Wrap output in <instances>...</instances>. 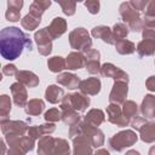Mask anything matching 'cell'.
<instances>
[{
	"label": "cell",
	"instance_id": "obj_2",
	"mask_svg": "<svg viewBox=\"0 0 155 155\" xmlns=\"http://www.w3.org/2000/svg\"><path fill=\"white\" fill-rule=\"evenodd\" d=\"M69 44L70 47L76 50L78 52L86 53L87 51L92 50V39L90 38L88 31L85 28H75L69 33Z\"/></svg>",
	"mask_w": 155,
	"mask_h": 155
},
{
	"label": "cell",
	"instance_id": "obj_14",
	"mask_svg": "<svg viewBox=\"0 0 155 155\" xmlns=\"http://www.w3.org/2000/svg\"><path fill=\"white\" fill-rule=\"evenodd\" d=\"M102 87L101 80L98 78H87L85 80H81L79 85V90L81 93L86 96H96L99 93Z\"/></svg>",
	"mask_w": 155,
	"mask_h": 155
},
{
	"label": "cell",
	"instance_id": "obj_20",
	"mask_svg": "<svg viewBox=\"0 0 155 155\" xmlns=\"http://www.w3.org/2000/svg\"><path fill=\"white\" fill-rule=\"evenodd\" d=\"M23 7L22 0H8L5 17L10 22H18L21 19V8Z\"/></svg>",
	"mask_w": 155,
	"mask_h": 155
},
{
	"label": "cell",
	"instance_id": "obj_11",
	"mask_svg": "<svg viewBox=\"0 0 155 155\" xmlns=\"http://www.w3.org/2000/svg\"><path fill=\"white\" fill-rule=\"evenodd\" d=\"M85 56V68L90 74H99L102 65L99 63L101 59V53L97 50H90L86 53H84Z\"/></svg>",
	"mask_w": 155,
	"mask_h": 155
},
{
	"label": "cell",
	"instance_id": "obj_51",
	"mask_svg": "<svg viewBox=\"0 0 155 155\" xmlns=\"http://www.w3.org/2000/svg\"><path fill=\"white\" fill-rule=\"evenodd\" d=\"M1 155H5V151H6V147H5V139L1 140Z\"/></svg>",
	"mask_w": 155,
	"mask_h": 155
},
{
	"label": "cell",
	"instance_id": "obj_40",
	"mask_svg": "<svg viewBox=\"0 0 155 155\" xmlns=\"http://www.w3.org/2000/svg\"><path fill=\"white\" fill-rule=\"evenodd\" d=\"M59 6L62 7V11L67 16H73L76 11V2L74 1H59Z\"/></svg>",
	"mask_w": 155,
	"mask_h": 155
},
{
	"label": "cell",
	"instance_id": "obj_12",
	"mask_svg": "<svg viewBox=\"0 0 155 155\" xmlns=\"http://www.w3.org/2000/svg\"><path fill=\"white\" fill-rule=\"evenodd\" d=\"M73 155H93L92 144L86 136L73 138Z\"/></svg>",
	"mask_w": 155,
	"mask_h": 155
},
{
	"label": "cell",
	"instance_id": "obj_50",
	"mask_svg": "<svg viewBox=\"0 0 155 155\" xmlns=\"http://www.w3.org/2000/svg\"><path fill=\"white\" fill-rule=\"evenodd\" d=\"M93 155H110V153H109L107 149L101 148V149H98L96 153H93Z\"/></svg>",
	"mask_w": 155,
	"mask_h": 155
},
{
	"label": "cell",
	"instance_id": "obj_45",
	"mask_svg": "<svg viewBox=\"0 0 155 155\" xmlns=\"http://www.w3.org/2000/svg\"><path fill=\"white\" fill-rule=\"evenodd\" d=\"M131 2V5L137 10V11H144L145 10V7L148 6V2L149 1H147V0H131L130 1Z\"/></svg>",
	"mask_w": 155,
	"mask_h": 155
},
{
	"label": "cell",
	"instance_id": "obj_17",
	"mask_svg": "<svg viewBox=\"0 0 155 155\" xmlns=\"http://www.w3.org/2000/svg\"><path fill=\"white\" fill-rule=\"evenodd\" d=\"M56 153V138L51 136H44L38 142V155H54Z\"/></svg>",
	"mask_w": 155,
	"mask_h": 155
},
{
	"label": "cell",
	"instance_id": "obj_18",
	"mask_svg": "<svg viewBox=\"0 0 155 155\" xmlns=\"http://www.w3.org/2000/svg\"><path fill=\"white\" fill-rule=\"evenodd\" d=\"M119 12H120V16H121L122 21H124L125 23H128V24H130L131 22H133V21L140 18L139 11H137V10L131 5L130 1L122 2V4L120 5V7H119Z\"/></svg>",
	"mask_w": 155,
	"mask_h": 155
},
{
	"label": "cell",
	"instance_id": "obj_39",
	"mask_svg": "<svg viewBox=\"0 0 155 155\" xmlns=\"http://www.w3.org/2000/svg\"><path fill=\"white\" fill-rule=\"evenodd\" d=\"M44 119H45L47 122H53V124H54V122L62 120V114H61V111H59L58 109L51 108V109H48V110L44 114Z\"/></svg>",
	"mask_w": 155,
	"mask_h": 155
},
{
	"label": "cell",
	"instance_id": "obj_44",
	"mask_svg": "<svg viewBox=\"0 0 155 155\" xmlns=\"http://www.w3.org/2000/svg\"><path fill=\"white\" fill-rule=\"evenodd\" d=\"M144 17L155 18V1H149L148 2V6L144 10Z\"/></svg>",
	"mask_w": 155,
	"mask_h": 155
},
{
	"label": "cell",
	"instance_id": "obj_10",
	"mask_svg": "<svg viewBox=\"0 0 155 155\" xmlns=\"http://www.w3.org/2000/svg\"><path fill=\"white\" fill-rule=\"evenodd\" d=\"M101 74L105 78H110L114 81H125L128 84V75L122 69L115 67L111 63H104L101 69Z\"/></svg>",
	"mask_w": 155,
	"mask_h": 155
},
{
	"label": "cell",
	"instance_id": "obj_27",
	"mask_svg": "<svg viewBox=\"0 0 155 155\" xmlns=\"http://www.w3.org/2000/svg\"><path fill=\"white\" fill-rule=\"evenodd\" d=\"M65 61H67V69L69 70H76L85 65V56L82 52H78V51L70 52L65 58Z\"/></svg>",
	"mask_w": 155,
	"mask_h": 155
},
{
	"label": "cell",
	"instance_id": "obj_22",
	"mask_svg": "<svg viewBox=\"0 0 155 155\" xmlns=\"http://www.w3.org/2000/svg\"><path fill=\"white\" fill-rule=\"evenodd\" d=\"M16 79L18 82H21L22 85H24L25 87H29V88L36 87L40 82L39 76L29 70H18V73L16 74Z\"/></svg>",
	"mask_w": 155,
	"mask_h": 155
},
{
	"label": "cell",
	"instance_id": "obj_35",
	"mask_svg": "<svg viewBox=\"0 0 155 155\" xmlns=\"http://www.w3.org/2000/svg\"><path fill=\"white\" fill-rule=\"evenodd\" d=\"M121 109H122L124 115H125L130 121L138 116V105H137L136 102H133V101H126V102L122 104Z\"/></svg>",
	"mask_w": 155,
	"mask_h": 155
},
{
	"label": "cell",
	"instance_id": "obj_34",
	"mask_svg": "<svg viewBox=\"0 0 155 155\" xmlns=\"http://www.w3.org/2000/svg\"><path fill=\"white\" fill-rule=\"evenodd\" d=\"M116 52L120 54H132L136 51V45L130 40H120L115 44Z\"/></svg>",
	"mask_w": 155,
	"mask_h": 155
},
{
	"label": "cell",
	"instance_id": "obj_49",
	"mask_svg": "<svg viewBox=\"0 0 155 155\" xmlns=\"http://www.w3.org/2000/svg\"><path fill=\"white\" fill-rule=\"evenodd\" d=\"M145 87L150 92H155V75H151L145 81Z\"/></svg>",
	"mask_w": 155,
	"mask_h": 155
},
{
	"label": "cell",
	"instance_id": "obj_37",
	"mask_svg": "<svg viewBox=\"0 0 155 155\" xmlns=\"http://www.w3.org/2000/svg\"><path fill=\"white\" fill-rule=\"evenodd\" d=\"M40 22H41V19H39V18L31 16L30 13L25 15V16L21 19V24H22V27H23L25 30H28V31H31V30L36 29V28L39 27Z\"/></svg>",
	"mask_w": 155,
	"mask_h": 155
},
{
	"label": "cell",
	"instance_id": "obj_38",
	"mask_svg": "<svg viewBox=\"0 0 155 155\" xmlns=\"http://www.w3.org/2000/svg\"><path fill=\"white\" fill-rule=\"evenodd\" d=\"M11 111V99L7 94H1L0 97V120L8 119Z\"/></svg>",
	"mask_w": 155,
	"mask_h": 155
},
{
	"label": "cell",
	"instance_id": "obj_41",
	"mask_svg": "<svg viewBox=\"0 0 155 155\" xmlns=\"http://www.w3.org/2000/svg\"><path fill=\"white\" fill-rule=\"evenodd\" d=\"M142 36L145 40H154L155 41V24H144L143 23Z\"/></svg>",
	"mask_w": 155,
	"mask_h": 155
},
{
	"label": "cell",
	"instance_id": "obj_4",
	"mask_svg": "<svg viewBox=\"0 0 155 155\" xmlns=\"http://www.w3.org/2000/svg\"><path fill=\"white\" fill-rule=\"evenodd\" d=\"M0 126H1V132L5 137V140L12 139V138H19L23 137L27 132L29 126L21 120H0Z\"/></svg>",
	"mask_w": 155,
	"mask_h": 155
},
{
	"label": "cell",
	"instance_id": "obj_9",
	"mask_svg": "<svg viewBox=\"0 0 155 155\" xmlns=\"http://www.w3.org/2000/svg\"><path fill=\"white\" fill-rule=\"evenodd\" d=\"M128 93V84L125 81H114L113 88L109 93V102L114 104H124Z\"/></svg>",
	"mask_w": 155,
	"mask_h": 155
},
{
	"label": "cell",
	"instance_id": "obj_53",
	"mask_svg": "<svg viewBox=\"0 0 155 155\" xmlns=\"http://www.w3.org/2000/svg\"><path fill=\"white\" fill-rule=\"evenodd\" d=\"M148 155H155V145H153V147L149 149V151H148Z\"/></svg>",
	"mask_w": 155,
	"mask_h": 155
},
{
	"label": "cell",
	"instance_id": "obj_30",
	"mask_svg": "<svg viewBox=\"0 0 155 155\" xmlns=\"http://www.w3.org/2000/svg\"><path fill=\"white\" fill-rule=\"evenodd\" d=\"M45 109V103L42 99L40 98H33L30 101H28L27 105L24 107V111L25 114L30 115V116H36L40 115Z\"/></svg>",
	"mask_w": 155,
	"mask_h": 155
},
{
	"label": "cell",
	"instance_id": "obj_8",
	"mask_svg": "<svg viewBox=\"0 0 155 155\" xmlns=\"http://www.w3.org/2000/svg\"><path fill=\"white\" fill-rule=\"evenodd\" d=\"M107 117L109 122H111L113 125H116L117 127H126L131 124V121L124 115L122 109L119 104L110 103L107 107Z\"/></svg>",
	"mask_w": 155,
	"mask_h": 155
},
{
	"label": "cell",
	"instance_id": "obj_6",
	"mask_svg": "<svg viewBox=\"0 0 155 155\" xmlns=\"http://www.w3.org/2000/svg\"><path fill=\"white\" fill-rule=\"evenodd\" d=\"M90 103H91L90 97H87L86 94H84L81 92H75V93L65 94L59 105L71 107L76 111H85L87 109V107L90 105Z\"/></svg>",
	"mask_w": 155,
	"mask_h": 155
},
{
	"label": "cell",
	"instance_id": "obj_42",
	"mask_svg": "<svg viewBox=\"0 0 155 155\" xmlns=\"http://www.w3.org/2000/svg\"><path fill=\"white\" fill-rule=\"evenodd\" d=\"M82 132H84V121H81V120L69 127V137L71 139L78 136H82Z\"/></svg>",
	"mask_w": 155,
	"mask_h": 155
},
{
	"label": "cell",
	"instance_id": "obj_52",
	"mask_svg": "<svg viewBox=\"0 0 155 155\" xmlns=\"http://www.w3.org/2000/svg\"><path fill=\"white\" fill-rule=\"evenodd\" d=\"M125 155H140V154H139L137 150H132V149H131V150H128Z\"/></svg>",
	"mask_w": 155,
	"mask_h": 155
},
{
	"label": "cell",
	"instance_id": "obj_32",
	"mask_svg": "<svg viewBox=\"0 0 155 155\" xmlns=\"http://www.w3.org/2000/svg\"><path fill=\"white\" fill-rule=\"evenodd\" d=\"M137 53L140 57H147V56H151L155 53V41L154 40H140L136 47Z\"/></svg>",
	"mask_w": 155,
	"mask_h": 155
},
{
	"label": "cell",
	"instance_id": "obj_19",
	"mask_svg": "<svg viewBox=\"0 0 155 155\" xmlns=\"http://www.w3.org/2000/svg\"><path fill=\"white\" fill-rule=\"evenodd\" d=\"M67 21L62 17H56L52 19V22L50 23V25L47 27V30L51 35V38L54 40V39H58L59 36H62L65 31H67Z\"/></svg>",
	"mask_w": 155,
	"mask_h": 155
},
{
	"label": "cell",
	"instance_id": "obj_21",
	"mask_svg": "<svg viewBox=\"0 0 155 155\" xmlns=\"http://www.w3.org/2000/svg\"><path fill=\"white\" fill-rule=\"evenodd\" d=\"M92 36L96 39H101L102 41H104L108 45H115V40L113 36V30L111 28L107 27V25H97L92 29L91 31Z\"/></svg>",
	"mask_w": 155,
	"mask_h": 155
},
{
	"label": "cell",
	"instance_id": "obj_29",
	"mask_svg": "<svg viewBox=\"0 0 155 155\" xmlns=\"http://www.w3.org/2000/svg\"><path fill=\"white\" fill-rule=\"evenodd\" d=\"M139 137L144 143L155 142V122L154 121H147L139 128Z\"/></svg>",
	"mask_w": 155,
	"mask_h": 155
},
{
	"label": "cell",
	"instance_id": "obj_23",
	"mask_svg": "<svg viewBox=\"0 0 155 155\" xmlns=\"http://www.w3.org/2000/svg\"><path fill=\"white\" fill-rule=\"evenodd\" d=\"M80 82H81V80L79 79V76L75 74H71V73H61L57 76V84H59L64 87H68L69 90L79 88Z\"/></svg>",
	"mask_w": 155,
	"mask_h": 155
},
{
	"label": "cell",
	"instance_id": "obj_13",
	"mask_svg": "<svg viewBox=\"0 0 155 155\" xmlns=\"http://www.w3.org/2000/svg\"><path fill=\"white\" fill-rule=\"evenodd\" d=\"M82 134L86 136L90 139L92 147H94V148H99L104 144V133L98 127L90 126L85 121H84V132H82Z\"/></svg>",
	"mask_w": 155,
	"mask_h": 155
},
{
	"label": "cell",
	"instance_id": "obj_5",
	"mask_svg": "<svg viewBox=\"0 0 155 155\" xmlns=\"http://www.w3.org/2000/svg\"><path fill=\"white\" fill-rule=\"evenodd\" d=\"M5 142L8 144V150L6 155H25V153L31 151L35 147V139L29 136L12 138Z\"/></svg>",
	"mask_w": 155,
	"mask_h": 155
},
{
	"label": "cell",
	"instance_id": "obj_28",
	"mask_svg": "<svg viewBox=\"0 0 155 155\" xmlns=\"http://www.w3.org/2000/svg\"><path fill=\"white\" fill-rule=\"evenodd\" d=\"M59 107H61V110H62L61 111L62 120H63V122L65 125L71 126V125H74V124L80 121L81 117H80L79 113L75 109H73L71 107H67V105H59Z\"/></svg>",
	"mask_w": 155,
	"mask_h": 155
},
{
	"label": "cell",
	"instance_id": "obj_3",
	"mask_svg": "<svg viewBox=\"0 0 155 155\" xmlns=\"http://www.w3.org/2000/svg\"><path fill=\"white\" fill-rule=\"evenodd\" d=\"M138 140V136L132 130H124L109 138V147L114 151H122L124 149L132 147Z\"/></svg>",
	"mask_w": 155,
	"mask_h": 155
},
{
	"label": "cell",
	"instance_id": "obj_43",
	"mask_svg": "<svg viewBox=\"0 0 155 155\" xmlns=\"http://www.w3.org/2000/svg\"><path fill=\"white\" fill-rule=\"evenodd\" d=\"M84 5L86 6V8L88 10V12L90 13H92V15H97L98 12H99V6H101V4H99V1L97 0H87V1H85L84 2Z\"/></svg>",
	"mask_w": 155,
	"mask_h": 155
},
{
	"label": "cell",
	"instance_id": "obj_1",
	"mask_svg": "<svg viewBox=\"0 0 155 155\" xmlns=\"http://www.w3.org/2000/svg\"><path fill=\"white\" fill-rule=\"evenodd\" d=\"M24 47L29 51L33 48L31 40L28 34L17 27H6L0 31V53L7 61L17 59Z\"/></svg>",
	"mask_w": 155,
	"mask_h": 155
},
{
	"label": "cell",
	"instance_id": "obj_7",
	"mask_svg": "<svg viewBox=\"0 0 155 155\" xmlns=\"http://www.w3.org/2000/svg\"><path fill=\"white\" fill-rule=\"evenodd\" d=\"M34 40L38 45V51L41 56H48L52 52V38L47 30V27L39 29L34 34Z\"/></svg>",
	"mask_w": 155,
	"mask_h": 155
},
{
	"label": "cell",
	"instance_id": "obj_31",
	"mask_svg": "<svg viewBox=\"0 0 155 155\" xmlns=\"http://www.w3.org/2000/svg\"><path fill=\"white\" fill-rule=\"evenodd\" d=\"M51 6V1L50 0H35L30 4L29 6V13L39 19H41L42 13Z\"/></svg>",
	"mask_w": 155,
	"mask_h": 155
},
{
	"label": "cell",
	"instance_id": "obj_46",
	"mask_svg": "<svg viewBox=\"0 0 155 155\" xmlns=\"http://www.w3.org/2000/svg\"><path fill=\"white\" fill-rule=\"evenodd\" d=\"M128 29L132 30V31H136V33L137 31H142V29H143V19L138 18V19L131 22L128 24Z\"/></svg>",
	"mask_w": 155,
	"mask_h": 155
},
{
	"label": "cell",
	"instance_id": "obj_36",
	"mask_svg": "<svg viewBox=\"0 0 155 155\" xmlns=\"http://www.w3.org/2000/svg\"><path fill=\"white\" fill-rule=\"evenodd\" d=\"M111 30H113V36H114L115 44L120 40H125V38H127L128 31H130L128 27L125 23H115Z\"/></svg>",
	"mask_w": 155,
	"mask_h": 155
},
{
	"label": "cell",
	"instance_id": "obj_33",
	"mask_svg": "<svg viewBox=\"0 0 155 155\" xmlns=\"http://www.w3.org/2000/svg\"><path fill=\"white\" fill-rule=\"evenodd\" d=\"M47 67L52 73H61L62 70L67 69V61L61 56H53L48 58Z\"/></svg>",
	"mask_w": 155,
	"mask_h": 155
},
{
	"label": "cell",
	"instance_id": "obj_47",
	"mask_svg": "<svg viewBox=\"0 0 155 155\" xmlns=\"http://www.w3.org/2000/svg\"><path fill=\"white\" fill-rule=\"evenodd\" d=\"M17 73H18V70H17L16 65H13V64H6V65H4V68H2V74H4V75H7V76L15 75V76H16Z\"/></svg>",
	"mask_w": 155,
	"mask_h": 155
},
{
	"label": "cell",
	"instance_id": "obj_25",
	"mask_svg": "<svg viewBox=\"0 0 155 155\" xmlns=\"http://www.w3.org/2000/svg\"><path fill=\"white\" fill-rule=\"evenodd\" d=\"M84 121L87 125H90V126L98 127V126H101L105 121V115H104L103 110L93 108V109L88 110L87 114L84 116Z\"/></svg>",
	"mask_w": 155,
	"mask_h": 155
},
{
	"label": "cell",
	"instance_id": "obj_16",
	"mask_svg": "<svg viewBox=\"0 0 155 155\" xmlns=\"http://www.w3.org/2000/svg\"><path fill=\"white\" fill-rule=\"evenodd\" d=\"M56 130V125L53 122H47L44 125H39V126H30L28 128V136L34 138V139H40L44 136H48L51 133H53Z\"/></svg>",
	"mask_w": 155,
	"mask_h": 155
},
{
	"label": "cell",
	"instance_id": "obj_54",
	"mask_svg": "<svg viewBox=\"0 0 155 155\" xmlns=\"http://www.w3.org/2000/svg\"><path fill=\"white\" fill-rule=\"evenodd\" d=\"M57 155H70V154H57Z\"/></svg>",
	"mask_w": 155,
	"mask_h": 155
},
{
	"label": "cell",
	"instance_id": "obj_15",
	"mask_svg": "<svg viewBox=\"0 0 155 155\" xmlns=\"http://www.w3.org/2000/svg\"><path fill=\"white\" fill-rule=\"evenodd\" d=\"M10 90H11V93H12V98H13L15 104L17 107H19V108L25 107L27 103H28V93H27L25 86L17 81V82H15V84L11 85Z\"/></svg>",
	"mask_w": 155,
	"mask_h": 155
},
{
	"label": "cell",
	"instance_id": "obj_24",
	"mask_svg": "<svg viewBox=\"0 0 155 155\" xmlns=\"http://www.w3.org/2000/svg\"><path fill=\"white\" fill-rule=\"evenodd\" d=\"M140 114L145 119L155 117V96L154 94H145L140 104Z\"/></svg>",
	"mask_w": 155,
	"mask_h": 155
},
{
	"label": "cell",
	"instance_id": "obj_48",
	"mask_svg": "<svg viewBox=\"0 0 155 155\" xmlns=\"http://www.w3.org/2000/svg\"><path fill=\"white\" fill-rule=\"evenodd\" d=\"M147 122V119L145 117H140V116H137L134 117L133 120H131V126L136 130V131H139V128Z\"/></svg>",
	"mask_w": 155,
	"mask_h": 155
},
{
	"label": "cell",
	"instance_id": "obj_26",
	"mask_svg": "<svg viewBox=\"0 0 155 155\" xmlns=\"http://www.w3.org/2000/svg\"><path fill=\"white\" fill-rule=\"evenodd\" d=\"M64 91L62 87H58L57 85H48L46 91H45V98L48 103L57 104L61 103L63 97H64Z\"/></svg>",
	"mask_w": 155,
	"mask_h": 155
}]
</instances>
